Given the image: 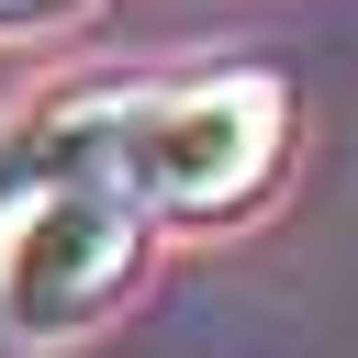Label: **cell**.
Wrapping results in <instances>:
<instances>
[{
	"label": "cell",
	"instance_id": "6da1fadb",
	"mask_svg": "<svg viewBox=\"0 0 358 358\" xmlns=\"http://www.w3.org/2000/svg\"><path fill=\"white\" fill-rule=\"evenodd\" d=\"M280 134H291V90L257 78V67H224V78H190V90L101 101L90 168L123 179L145 213H235L280 168Z\"/></svg>",
	"mask_w": 358,
	"mask_h": 358
},
{
	"label": "cell",
	"instance_id": "7a4b0ae2",
	"mask_svg": "<svg viewBox=\"0 0 358 358\" xmlns=\"http://www.w3.org/2000/svg\"><path fill=\"white\" fill-rule=\"evenodd\" d=\"M134 257H145V201L101 168H56L0 235V313L22 336H67L134 280Z\"/></svg>",
	"mask_w": 358,
	"mask_h": 358
},
{
	"label": "cell",
	"instance_id": "3957f363",
	"mask_svg": "<svg viewBox=\"0 0 358 358\" xmlns=\"http://www.w3.org/2000/svg\"><path fill=\"white\" fill-rule=\"evenodd\" d=\"M0 11H45V0H0Z\"/></svg>",
	"mask_w": 358,
	"mask_h": 358
}]
</instances>
